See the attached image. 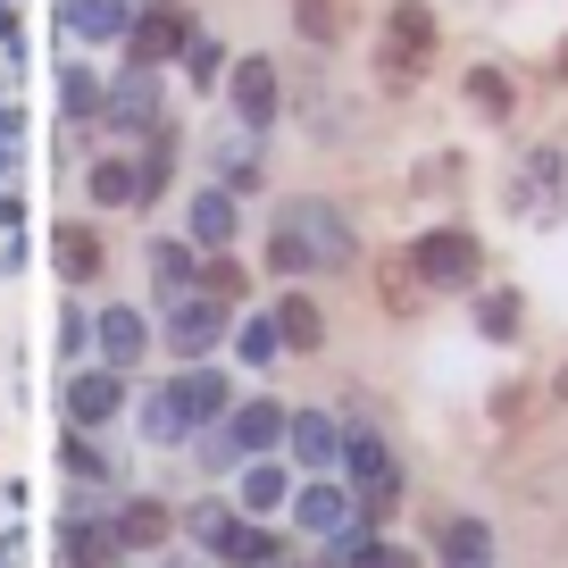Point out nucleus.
Here are the masks:
<instances>
[{"label": "nucleus", "mask_w": 568, "mask_h": 568, "mask_svg": "<svg viewBox=\"0 0 568 568\" xmlns=\"http://www.w3.org/2000/svg\"><path fill=\"white\" fill-rule=\"evenodd\" d=\"M368 568H418V560H409V551H376Z\"/></svg>", "instance_id": "c756f323"}, {"label": "nucleus", "mask_w": 568, "mask_h": 568, "mask_svg": "<svg viewBox=\"0 0 568 568\" xmlns=\"http://www.w3.org/2000/svg\"><path fill=\"white\" fill-rule=\"evenodd\" d=\"M59 267H68V276H101V243H92L84 226H68L59 234Z\"/></svg>", "instance_id": "f3484780"}, {"label": "nucleus", "mask_w": 568, "mask_h": 568, "mask_svg": "<svg viewBox=\"0 0 568 568\" xmlns=\"http://www.w3.org/2000/svg\"><path fill=\"white\" fill-rule=\"evenodd\" d=\"M385 302H393V310H409V302H418V267H409V251L385 267Z\"/></svg>", "instance_id": "412c9836"}, {"label": "nucleus", "mask_w": 568, "mask_h": 568, "mask_svg": "<svg viewBox=\"0 0 568 568\" xmlns=\"http://www.w3.org/2000/svg\"><path fill=\"white\" fill-rule=\"evenodd\" d=\"M293 9H302V34L310 42H335V9H326V0H293Z\"/></svg>", "instance_id": "4be33fe9"}, {"label": "nucleus", "mask_w": 568, "mask_h": 568, "mask_svg": "<svg viewBox=\"0 0 568 568\" xmlns=\"http://www.w3.org/2000/svg\"><path fill=\"white\" fill-rule=\"evenodd\" d=\"M302 518H310V527H335V518H343V494H302Z\"/></svg>", "instance_id": "a878e982"}, {"label": "nucleus", "mask_w": 568, "mask_h": 568, "mask_svg": "<svg viewBox=\"0 0 568 568\" xmlns=\"http://www.w3.org/2000/svg\"><path fill=\"white\" fill-rule=\"evenodd\" d=\"M68 402H75V418H109V409H118V376H75V393H68Z\"/></svg>", "instance_id": "ddd939ff"}, {"label": "nucleus", "mask_w": 568, "mask_h": 568, "mask_svg": "<svg viewBox=\"0 0 568 568\" xmlns=\"http://www.w3.org/2000/svg\"><path fill=\"white\" fill-rule=\"evenodd\" d=\"M276 343H284V335H276V318H260V326H243V352H251V359H276Z\"/></svg>", "instance_id": "393cba45"}, {"label": "nucleus", "mask_w": 568, "mask_h": 568, "mask_svg": "<svg viewBox=\"0 0 568 568\" xmlns=\"http://www.w3.org/2000/svg\"><path fill=\"white\" fill-rule=\"evenodd\" d=\"M560 393H568V368H560Z\"/></svg>", "instance_id": "7c9ffc66"}, {"label": "nucleus", "mask_w": 568, "mask_h": 568, "mask_svg": "<svg viewBox=\"0 0 568 568\" xmlns=\"http://www.w3.org/2000/svg\"><path fill=\"white\" fill-rule=\"evenodd\" d=\"M477 318H485V335H494V343H510L518 335V293H485Z\"/></svg>", "instance_id": "aec40b11"}, {"label": "nucleus", "mask_w": 568, "mask_h": 568, "mask_svg": "<svg viewBox=\"0 0 568 568\" xmlns=\"http://www.w3.org/2000/svg\"><path fill=\"white\" fill-rule=\"evenodd\" d=\"M435 544H444L452 568H494V535H485L477 518H444V527H435Z\"/></svg>", "instance_id": "0eeeda50"}, {"label": "nucleus", "mask_w": 568, "mask_h": 568, "mask_svg": "<svg viewBox=\"0 0 568 568\" xmlns=\"http://www.w3.org/2000/svg\"><path fill=\"white\" fill-rule=\"evenodd\" d=\"M276 335L293 343V352H318V335H326L318 302H302V293H284V302H276Z\"/></svg>", "instance_id": "1a4fd4ad"}, {"label": "nucleus", "mask_w": 568, "mask_h": 568, "mask_svg": "<svg viewBox=\"0 0 568 568\" xmlns=\"http://www.w3.org/2000/svg\"><path fill=\"white\" fill-rule=\"evenodd\" d=\"M160 535H168V510H160V501H134V510L118 518V544H160Z\"/></svg>", "instance_id": "dca6fc26"}, {"label": "nucleus", "mask_w": 568, "mask_h": 568, "mask_svg": "<svg viewBox=\"0 0 568 568\" xmlns=\"http://www.w3.org/2000/svg\"><path fill=\"white\" fill-rule=\"evenodd\" d=\"M210 293H217V302H234V293H243V267L217 260V267H210Z\"/></svg>", "instance_id": "cd10ccee"}, {"label": "nucleus", "mask_w": 568, "mask_h": 568, "mask_svg": "<svg viewBox=\"0 0 568 568\" xmlns=\"http://www.w3.org/2000/svg\"><path fill=\"white\" fill-rule=\"evenodd\" d=\"M109 551H118V535H68V560H84V568H101Z\"/></svg>", "instance_id": "5701e85b"}, {"label": "nucleus", "mask_w": 568, "mask_h": 568, "mask_svg": "<svg viewBox=\"0 0 568 568\" xmlns=\"http://www.w3.org/2000/svg\"><path fill=\"white\" fill-rule=\"evenodd\" d=\"M276 435H284V409H267V402H251V409H243V418H234V444H243V452H260V444H276Z\"/></svg>", "instance_id": "4468645a"}, {"label": "nucleus", "mask_w": 568, "mask_h": 568, "mask_svg": "<svg viewBox=\"0 0 568 568\" xmlns=\"http://www.w3.org/2000/svg\"><path fill=\"white\" fill-rule=\"evenodd\" d=\"M142 343H151V335H142L134 310H101V352L118 359V368H125V359H142Z\"/></svg>", "instance_id": "9d476101"}, {"label": "nucleus", "mask_w": 568, "mask_h": 568, "mask_svg": "<svg viewBox=\"0 0 568 568\" xmlns=\"http://www.w3.org/2000/svg\"><path fill=\"white\" fill-rule=\"evenodd\" d=\"M293 444H302V460L318 468V460H335V426L326 418H293Z\"/></svg>", "instance_id": "6ab92c4d"}, {"label": "nucleus", "mask_w": 568, "mask_h": 568, "mask_svg": "<svg viewBox=\"0 0 568 568\" xmlns=\"http://www.w3.org/2000/svg\"><path fill=\"white\" fill-rule=\"evenodd\" d=\"M160 276H168V284H184V276H193V260H184V243H160Z\"/></svg>", "instance_id": "c85d7f7f"}, {"label": "nucleus", "mask_w": 568, "mask_h": 568, "mask_svg": "<svg viewBox=\"0 0 568 568\" xmlns=\"http://www.w3.org/2000/svg\"><path fill=\"white\" fill-rule=\"evenodd\" d=\"M217 326H226V318H217V293H210V302H184V310H176L168 343H176V352H210V343H217Z\"/></svg>", "instance_id": "6e6552de"}, {"label": "nucleus", "mask_w": 568, "mask_h": 568, "mask_svg": "<svg viewBox=\"0 0 568 568\" xmlns=\"http://www.w3.org/2000/svg\"><path fill=\"white\" fill-rule=\"evenodd\" d=\"M267 260L276 276H310V267H343L352 260V217L335 201H284L267 226Z\"/></svg>", "instance_id": "f257e3e1"}, {"label": "nucleus", "mask_w": 568, "mask_h": 568, "mask_svg": "<svg viewBox=\"0 0 568 568\" xmlns=\"http://www.w3.org/2000/svg\"><path fill=\"white\" fill-rule=\"evenodd\" d=\"M468 101L485 109V118H510V75H494V68H477L468 75Z\"/></svg>", "instance_id": "a211bd4d"}, {"label": "nucleus", "mask_w": 568, "mask_h": 568, "mask_svg": "<svg viewBox=\"0 0 568 568\" xmlns=\"http://www.w3.org/2000/svg\"><path fill=\"white\" fill-rule=\"evenodd\" d=\"M134 193H142V176H134L125 160H101V168H92V201H109V210H118V201H134Z\"/></svg>", "instance_id": "2eb2a0df"}, {"label": "nucleus", "mask_w": 568, "mask_h": 568, "mask_svg": "<svg viewBox=\"0 0 568 568\" xmlns=\"http://www.w3.org/2000/svg\"><path fill=\"white\" fill-rule=\"evenodd\" d=\"M276 101H284L276 68H267V59H243V68H234V109H243V125H267Z\"/></svg>", "instance_id": "423d86ee"}, {"label": "nucleus", "mask_w": 568, "mask_h": 568, "mask_svg": "<svg viewBox=\"0 0 568 568\" xmlns=\"http://www.w3.org/2000/svg\"><path fill=\"white\" fill-rule=\"evenodd\" d=\"M68 26H75V34H92V42H109V34H125V0H75Z\"/></svg>", "instance_id": "9b49d317"}, {"label": "nucleus", "mask_w": 568, "mask_h": 568, "mask_svg": "<svg viewBox=\"0 0 568 568\" xmlns=\"http://www.w3.org/2000/svg\"><path fill=\"white\" fill-rule=\"evenodd\" d=\"M210 409H226V385H217V376H176V393L151 409V426H160V435H176V426L210 418Z\"/></svg>", "instance_id": "20e7f679"}, {"label": "nucleus", "mask_w": 568, "mask_h": 568, "mask_svg": "<svg viewBox=\"0 0 568 568\" xmlns=\"http://www.w3.org/2000/svg\"><path fill=\"white\" fill-rule=\"evenodd\" d=\"M544 176H560V160H551V151H535V160H527V184H544ZM518 210H544V193H527Z\"/></svg>", "instance_id": "bb28decb"}, {"label": "nucleus", "mask_w": 568, "mask_h": 568, "mask_svg": "<svg viewBox=\"0 0 568 568\" xmlns=\"http://www.w3.org/2000/svg\"><path fill=\"white\" fill-rule=\"evenodd\" d=\"M409 267H418V284L468 293V284L485 276V251H477V234H460V226H435V234H418V243H409Z\"/></svg>", "instance_id": "f03ea898"}, {"label": "nucleus", "mask_w": 568, "mask_h": 568, "mask_svg": "<svg viewBox=\"0 0 568 568\" xmlns=\"http://www.w3.org/2000/svg\"><path fill=\"white\" fill-rule=\"evenodd\" d=\"M134 68H151V59H168V51H184V42H193V18H184V9H151V18H134Z\"/></svg>", "instance_id": "39448f33"}, {"label": "nucleus", "mask_w": 568, "mask_h": 568, "mask_svg": "<svg viewBox=\"0 0 568 568\" xmlns=\"http://www.w3.org/2000/svg\"><path fill=\"white\" fill-rule=\"evenodd\" d=\"M193 234L226 251V243H234V201H226V193H201V201H193Z\"/></svg>", "instance_id": "f8f14e48"}, {"label": "nucleus", "mask_w": 568, "mask_h": 568, "mask_svg": "<svg viewBox=\"0 0 568 568\" xmlns=\"http://www.w3.org/2000/svg\"><path fill=\"white\" fill-rule=\"evenodd\" d=\"M426 59H435V18L426 9H393L385 18V84L426 75Z\"/></svg>", "instance_id": "7ed1b4c3"}, {"label": "nucleus", "mask_w": 568, "mask_h": 568, "mask_svg": "<svg viewBox=\"0 0 568 568\" xmlns=\"http://www.w3.org/2000/svg\"><path fill=\"white\" fill-rule=\"evenodd\" d=\"M184 68H193V84H210V75H217V42H184Z\"/></svg>", "instance_id": "b1692460"}]
</instances>
